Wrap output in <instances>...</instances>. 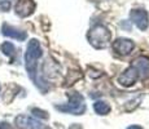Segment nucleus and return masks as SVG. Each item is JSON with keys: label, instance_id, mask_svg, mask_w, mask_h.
Returning <instances> with one entry per match:
<instances>
[{"label": "nucleus", "instance_id": "6e6552de", "mask_svg": "<svg viewBox=\"0 0 149 129\" xmlns=\"http://www.w3.org/2000/svg\"><path fill=\"white\" fill-rule=\"evenodd\" d=\"M34 9H35V3L33 0H18L14 7L16 14H18L19 17H27L30 14H33Z\"/></svg>", "mask_w": 149, "mask_h": 129}, {"label": "nucleus", "instance_id": "ddd939ff", "mask_svg": "<svg viewBox=\"0 0 149 129\" xmlns=\"http://www.w3.org/2000/svg\"><path fill=\"white\" fill-rule=\"evenodd\" d=\"M31 112H33V115L35 117H40V119H48V114L45 112V111L40 110V108H33L31 110Z\"/></svg>", "mask_w": 149, "mask_h": 129}, {"label": "nucleus", "instance_id": "f03ea898", "mask_svg": "<svg viewBox=\"0 0 149 129\" xmlns=\"http://www.w3.org/2000/svg\"><path fill=\"white\" fill-rule=\"evenodd\" d=\"M111 34L105 26L97 25L92 27L88 32V41L96 49H104L110 44Z\"/></svg>", "mask_w": 149, "mask_h": 129}, {"label": "nucleus", "instance_id": "39448f33", "mask_svg": "<svg viewBox=\"0 0 149 129\" xmlns=\"http://www.w3.org/2000/svg\"><path fill=\"white\" fill-rule=\"evenodd\" d=\"M16 125L19 129H45L44 124L39 120L26 115H18L16 117Z\"/></svg>", "mask_w": 149, "mask_h": 129}, {"label": "nucleus", "instance_id": "9b49d317", "mask_svg": "<svg viewBox=\"0 0 149 129\" xmlns=\"http://www.w3.org/2000/svg\"><path fill=\"white\" fill-rule=\"evenodd\" d=\"M93 110H95L99 115H107V114L110 112V106L104 101H97V102H95V105H93Z\"/></svg>", "mask_w": 149, "mask_h": 129}, {"label": "nucleus", "instance_id": "dca6fc26", "mask_svg": "<svg viewBox=\"0 0 149 129\" xmlns=\"http://www.w3.org/2000/svg\"><path fill=\"white\" fill-rule=\"evenodd\" d=\"M127 129H143V128L139 127V125H131V127H128Z\"/></svg>", "mask_w": 149, "mask_h": 129}, {"label": "nucleus", "instance_id": "f8f14e48", "mask_svg": "<svg viewBox=\"0 0 149 129\" xmlns=\"http://www.w3.org/2000/svg\"><path fill=\"white\" fill-rule=\"evenodd\" d=\"M1 50H3V53H4L5 56H8V57H13L14 53H16V48H14V45L12 44V43H9V41L3 43Z\"/></svg>", "mask_w": 149, "mask_h": 129}, {"label": "nucleus", "instance_id": "4468645a", "mask_svg": "<svg viewBox=\"0 0 149 129\" xmlns=\"http://www.w3.org/2000/svg\"><path fill=\"white\" fill-rule=\"evenodd\" d=\"M0 129H13L8 121H0Z\"/></svg>", "mask_w": 149, "mask_h": 129}, {"label": "nucleus", "instance_id": "2eb2a0df", "mask_svg": "<svg viewBox=\"0 0 149 129\" xmlns=\"http://www.w3.org/2000/svg\"><path fill=\"white\" fill-rule=\"evenodd\" d=\"M0 7H1L3 10H8L10 8V3L9 1H1L0 3Z\"/></svg>", "mask_w": 149, "mask_h": 129}, {"label": "nucleus", "instance_id": "7ed1b4c3", "mask_svg": "<svg viewBox=\"0 0 149 129\" xmlns=\"http://www.w3.org/2000/svg\"><path fill=\"white\" fill-rule=\"evenodd\" d=\"M56 110L61 111V112H65V114H71V115H82L86 111L84 98H83L82 94L77 93V92H73V93L69 94L68 103L57 105Z\"/></svg>", "mask_w": 149, "mask_h": 129}, {"label": "nucleus", "instance_id": "1a4fd4ad", "mask_svg": "<svg viewBox=\"0 0 149 129\" xmlns=\"http://www.w3.org/2000/svg\"><path fill=\"white\" fill-rule=\"evenodd\" d=\"M1 32H3V35L8 36V38H13L16 40H19V41H24V40L27 38L25 31L19 30V28H17V27H13V26H10L8 23H4L1 26Z\"/></svg>", "mask_w": 149, "mask_h": 129}, {"label": "nucleus", "instance_id": "0eeeda50", "mask_svg": "<svg viewBox=\"0 0 149 129\" xmlns=\"http://www.w3.org/2000/svg\"><path fill=\"white\" fill-rule=\"evenodd\" d=\"M139 79V72L134 66H130L127 70H125V72H122L118 77V83L123 87H131L136 83V80Z\"/></svg>", "mask_w": 149, "mask_h": 129}, {"label": "nucleus", "instance_id": "20e7f679", "mask_svg": "<svg viewBox=\"0 0 149 129\" xmlns=\"http://www.w3.org/2000/svg\"><path fill=\"white\" fill-rule=\"evenodd\" d=\"M130 19L137 26V28L143 31L147 30L149 26V17L147 10L144 9H132L130 12Z\"/></svg>", "mask_w": 149, "mask_h": 129}, {"label": "nucleus", "instance_id": "423d86ee", "mask_svg": "<svg viewBox=\"0 0 149 129\" xmlns=\"http://www.w3.org/2000/svg\"><path fill=\"white\" fill-rule=\"evenodd\" d=\"M111 47H113V49L118 54H121V56H127V54H130L131 52L134 50L135 44H134V41L130 39L119 38V39H117L116 41H113Z\"/></svg>", "mask_w": 149, "mask_h": 129}, {"label": "nucleus", "instance_id": "9d476101", "mask_svg": "<svg viewBox=\"0 0 149 129\" xmlns=\"http://www.w3.org/2000/svg\"><path fill=\"white\" fill-rule=\"evenodd\" d=\"M134 67L137 70L139 76L141 77H147L149 76V58L147 57H139L134 61Z\"/></svg>", "mask_w": 149, "mask_h": 129}, {"label": "nucleus", "instance_id": "f257e3e1", "mask_svg": "<svg viewBox=\"0 0 149 129\" xmlns=\"http://www.w3.org/2000/svg\"><path fill=\"white\" fill-rule=\"evenodd\" d=\"M42 47L40 43L36 39H31L27 44L26 53H25V67H26L29 76L35 81L36 74V61L42 57Z\"/></svg>", "mask_w": 149, "mask_h": 129}]
</instances>
